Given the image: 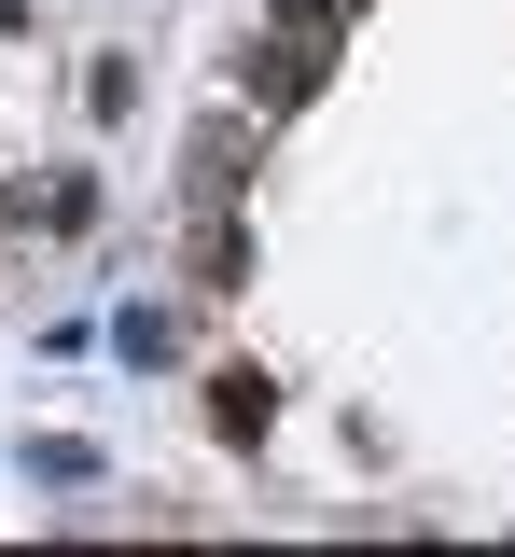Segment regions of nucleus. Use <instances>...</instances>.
<instances>
[{"instance_id":"nucleus-5","label":"nucleus","mask_w":515,"mask_h":557,"mask_svg":"<svg viewBox=\"0 0 515 557\" xmlns=\"http://www.w3.org/2000/svg\"><path fill=\"white\" fill-rule=\"evenodd\" d=\"M14 460H28V487H98V446H71V432H28Z\"/></svg>"},{"instance_id":"nucleus-4","label":"nucleus","mask_w":515,"mask_h":557,"mask_svg":"<svg viewBox=\"0 0 515 557\" xmlns=\"http://www.w3.org/2000/svg\"><path fill=\"white\" fill-rule=\"evenodd\" d=\"M181 196H196V209H251V153H237V126H196V153H181Z\"/></svg>"},{"instance_id":"nucleus-6","label":"nucleus","mask_w":515,"mask_h":557,"mask_svg":"<svg viewBox=\"0 0 515 557\" xmlns=\"http://www.w3.org/2000/svg\"><path fill=\"white\" fill-rule=\"evenodd\" d=\"M112 348H126L140 376H153V362H181V307H126V321H112Z\"/></svg>"},{"instance_id":"nucleus-9","label":"nucleus","mask_w":515,"mask_h":557,"mask_svg":"<svg viewBox=\"0 0 515 557\" xmlns=\"http://www.w3.org/2000/svg\"><path fill=\"white\" fill-rule=\"evenodd\" d=\"M335 14H349V0H279V28H335Z\"/></svg>"},{"instance_id":"nucleus-1","label":"nucleus","mask_w":515,"mask_h":557,"mask_svg":"<svg viewBox=\"0 0 515 557\" xmlns=\"http://www.w3.org/2000/svg\"><path fill=\"white\" fill-rule=\"evenodd\" d=\"M321 70H335V28H265V42L237 57V84H251L265 112H293V98H321Z\"/></svg>"},{"instance_id":"nucleus-8","label":"nucleus","mask_w":515,"mask_h":557,"mask_svg":"<svg viewBox=\"0 0 515 557\" xmlns=\"http://www.w3.org/2000/svg\"><path fill=\"white\" fill-rule=\"evenodd\" d=\"M42 223H56V237H84V223H98V182H84V168H71V182H42Z\"/></svg>"},{"instance_id":"nucleus-10","label":"nucleus","mask_w":515,"mask_h":557,"mask_svg":"<svg viewBox=\"0 0 515 557\" xmlns=\"http://www.w3.org/2000/svg\"><path fill=\"white\" fill-rule=\"evenodd\" d=\"M0 28H28V0H0Z\"/></svg>"},{"instance_id":"nucleus-2","label":"nucleus","mask_w":515,"mask_h":557,"mask_svg":"<svg viewBox=\"0 0 515 557\" xmlns=\"http://www.w3.org/2000/svg\"><path fill=\"white\" fill-rule=\"evenodd\" d=\"M210 432L223 446H265V432H279V376H265V362H223L210 376Z\"/></svg>"},{"instance_id":"nucleus-3","label":"nucleus","mask_w":515,"mask_h":557,"mask_svg":"<svg viewBox=\"0 0 515 557\" xmlns=\"http://www.w3.org/2000/svg\"><path fill=\"white\" fill-rule=\"evenodd\" d=\"M196 293H251V209H196V251H181Z\"/></svg>"},{"instance_id":"nucleus-7","label":"nucleus","mask_w":515,"mask_h":557,"mask_svg":"<svg viewBox=\"0 0 515 557\" xmlns=\"http://www.w3.org/2000/svg\"><path fill=\"white\" fill-rule=\"evenodd\" d=\"M84 112H98V126H126V112H140V70L98 57V70H84Z\"/></svg>"}]
</instances>
